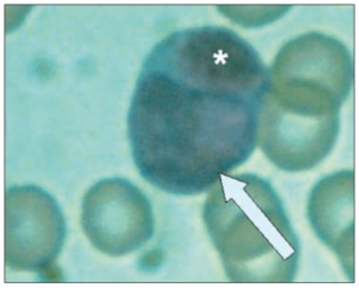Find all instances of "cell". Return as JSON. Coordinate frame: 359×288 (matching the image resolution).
<instances>
[{"mask_svg": "<svg viewBox=\"0 0 359 288\" xmlns=\"http://www.w3.org/2000/svg\"><path fill=\"white\" fill-rule=\"evenodd\" d=\"M269 69L224 27L182 29L144 60L127 116L135 167L168 194H203L259 142Z\"/></svg>", "mask_w": 359, "mask_h": 288, "instance_id": "1", "label": "cell"}, {"mask_svg": "<svg viewBox=\"0 0 359 288\" xmlns=\"http://www.w3.org/2000/svg\"><path fill=\"white\" fill-rule=\"evenodd\" d=\"M352 85L351 53L334 37L308 33L283 46L269 69L259 126L269 162L287 172L323 162L338 139Z\"/></svg>", "mask_w": 359, "mask_h": 288, "instance_id": "2", "label": "cell"}, {"mask_svg": "<svg viewBox=\"0 0 359 288\" xmlns=\"http://www.w3.org/2000/svg\"><path fill=\"white\" fill-rule=\"evenodd\" d=\"M205 226L233 282H292L301 247L282 200L253 174H223L210 189Z\"/></svg>", "mask_w": 359, "mask_h": 288, "instance_id": "3", "label": "cell"}, {"mask_svg": "<svg viewBox=\"0 0 359 288\" xmlns=\"http://www.w3.org/2000/svg\"><path fill=\"white\" fill-rule=\"evenodd\" d=\"M66 224L52 195L15 186L5 195V263L15 272L57 277L54 262L65 242Z\"/></svg>", "mask_w": 359, "mask_h": 288, "instance_id": "4", "label": "cell"}, {"mask_svg": "<svg viewBox=\"0 0 359 288\" xmlns=\"http://www.w3.org/2000/svg\"><path fill=\"white\" fill-rule=\"evenodd\" d=\"M82 226L98 252L111 257L128 255L151 240V205L130 181L102 179L83 199Z\"/></svg>", "mask_w": 359, "mask_h": 288, "instance_id": "5", "label": "cell"}, {"mask_svg": "<svg viewBox=\"0 0 359 288\" xmlns=\"http://www.w3.org/2000/svg\"><path fill=\"white\" fill-rule=\"evenodd\" d=\"M308 218L318 238L335 252L347 277H355V174L339 171L313 188Z\"/></svg>", "mask_w": 359, "mask_h": 288, "instance_id": "6", "label": "cell"}, {"mask_svg": "<svg viewBox=\"0 0 359 288\" xmlns=\"http://www.w3.org/2000/svg\"><path fill=\"white\" fill-rule=\"evenodd\" d=\"M291 6L285 5H219L218 8L225 17L233 20V23L255 28L269 25L284 16Z\"/></svg>", "mask_w": 359, "mask_h": 288, "instance_id": "7", "label": "cell"}]
</instances>
